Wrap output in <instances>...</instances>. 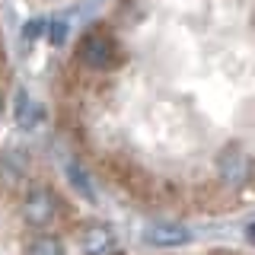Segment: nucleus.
Wrapping results in <instances>:
<instances>
[{
	"label": "nucleus",
	"instance_id": "4",
	"mask_svg": "<svg viewBox=\"0 0 255 255\" xmlns=\"http://www.w3.org/2000/svg\"><path fill=\"white\" fill-rule=\"evenodd\" d=\"M19 3L35 10V13H51V10H64V6L77 3V0H19Z\"/></svg>",
	"mask_w": 255,
	"mask_h": 255
},
{
	"label": "nucleus",
	"instance_id": "3",
	"mask_svg": "<svg viewBox=\"0 0 255 255\" xmlns=\"http://www.w3.org/2000/svg\"><path fill=\"white\" fill-rule=\"evenodd\" d=\"M13 80H16V67H13V45H10V29H6L3 0H0V131H3L6 112H10Z\"/></svg>",
	"mask_w": 255,
	"mask_h": 255
},
{
	"label": "nucleus",
	"instance_id": "1",
	"mask_svg": "<svg viewBox=\"0 0 255 255\" xmlns=\"http://www.w3.org/2000/svg\"><path fill=\"white\" fill-rule=\"evenodd\" d=\"M252 0H106L48 80L61 143L118 204L159 220L252 207Z\"/></svg>",
	"mask_w": 255,
	"mask_h": 255
},
{
	"label": "nucleus",
	"instance_id": "2",
	"mask_svg": "<svg viewBox=\"0 0 255 255\" xmlns=\"http://www.w3.org/2000/svg\"><path fill=\"white\" fill-rule=\"evenodd\" d=\"M0 255H252L239 246L134 249L32 150L0 153Z\"/></svg>",
	"mask_w": 255,
	"mask_h": 255
}]
</instances>
